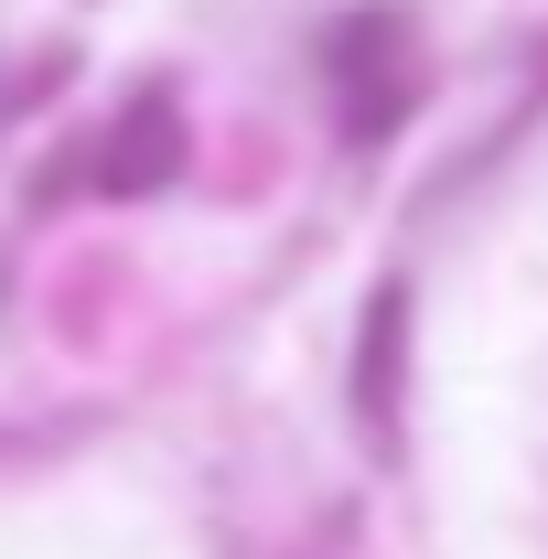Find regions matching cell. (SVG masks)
<instances>
[{"label": "cell", "instance_id": "cell-3", "mask_svg": "<svg viewBox=\"0 0 548 559\" xmlns=\"http://www.w3.org/2000/svg\"><path fill=\"white\" fill-rule=\"evenodd\" d=\"M334 86H344V130L377 140L398 119V97H409V75H398V22L388 11H355L334 33Z\"/></svg>", "mask_w": 548, "mask_h": 559}, {"label": "cell", "instance_id": "cell-1", "mask_svg": "<svg viewBox=\"0 0 548 559\" xmlns=\"http://www.w3.org/2000/svg\"><path fill=\"white\" fill-rule=\"evenodd\" d=\"M172 173H183V108H172V86H140L119 130L97 140V194H162Z\"/></svg>", "mask_w": 548, "mask_h": 559}, {"label": "cell", "instance_id": "cell-2", "mask_svg": "<svg viewBox=\"0 0 548 559\" xmlns=\"http://www.w3.org/2000/svg\"><path fill=\"white\" fill-rule=\"evenodd\" d=\"M398 388H409V290L388 280L366 301V334H355V419L377 452H398Z\"/></svg>", "mask_w": 548, "mask_h": 559}]
</instances>
